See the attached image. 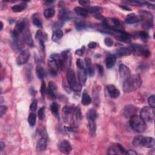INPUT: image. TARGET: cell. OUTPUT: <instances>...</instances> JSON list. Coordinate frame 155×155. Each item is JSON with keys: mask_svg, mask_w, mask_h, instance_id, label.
<instances>
[{"mask_svg": "<svg viewBox=\"0 0 155 155\" xmlns=\"http://www.w3.org/2000/svg\"><path fill=\"white\" fill-rule=\"evenodd\" d=\"M142 83V79L139 75H130L124 81L123 90L125 93H132L141 86Z\"/></svg>", "mask_w": 155, "mask_h": 155, "instance_id": "obj_1", "label": "cell"}, {"mask_svg": "<svg viewBox=\"0 0 155 155\" xmlns=\"http://www.w3.org/2000/svg\"><path fill=\"white\" fill-rule=\"evenodd\" d=\"M131 128L138 133H143L146 130V122L136 114L130 118L129 121Z\"/></svg>", "mask_w": 155, "mask_h": 155, "instance_id": "obj_2", "label": "cell"}, {"mask_svg": "<svg viewBox=\"0 0 155 155\" xmlns=\"http://www.w3.org/2000/svg\"><path fill=\"white\" fill-rule=\"evenodd\" d=\"M133 144L135 146H141L146 148H151L154 147L155 140L151 137H144L143 136H137L133 140Z\"/></svg>", "mask_w": 155, "mask_h": 155, "instance_id": "obj_3", "label": "cell"}, {"mask_svg": "<svg viewBox=\"0 0 155 155\" xmlns=\"http://www.w3.org/2000/svg\"><path fill=\"white\" fill-rule=\"evenodd\" d=\"M66 77L68 85L71 89L75 92H79L81 90L82 86L80 83L77 82L75 73L72 68H68Z\"/></svg>", "mask_w": 155, "mask_h": 155, "instance_id": "obj_4", "label": "cell"}, {"mask_svg": "<svg viewBox=\"0 0 155 155\" xmlns=\"http://www.w3.org/2000/svg\"><path fill=\"white\" fill-rule=\"evenodd\" d=\"M27 25V20L26 19H21L16 23L13 31V36L14 39H18L20 35L23 33L26 29Z\"/></svg>", "mask_w": 155, "mask_h": 155, "instance_id": "obj_5", "label": "cell"}, {"mask_svg": "<svg viewBox=\"0 0 155 155\" xmlns=\"http://www.w3.org/2000/svg\"><path fill=\"white\" fill-rule=\"evenodd\" d=\"M104 25L105 28L107 30H111L115 32L121 31L119 28L121 27L120 21L113 18H107L104 20Z\"/></svg>", "mask_w": 155, "mask_h": 155, "instance_id": "obj_6", "label": "cell"}, {"mask_svg": "<svg viewBox=\"0 0 155 155\" xmlns=\"http://www.w3.org/2000/svg\"><path fill=\"white\" fill-rule=\"evenodd\" d=\"M154 116V108L148 106H144L140 111V117L146 122L153 121Z\"/></svg>", "mask_w": 155, "mask_h": 155, "instance_id": "obj_7", "label": "cell"}, {"mask_svg": "<svg viewBox=\"0 0 155 155\" xmlns=\"http://www.w3.org/2000/svg\"><path fill=\"white\" fill-rule=\"evenodd\" d=\"M130 48L132 50V53H133L137 56H143L145 58H147L151 54L148 49H146L143 46L139 45L138 44H132Z\"/></svg>", "mask_w": 155, "mask_h": 155, "instance_id": "obj_8", "label": "cell"}, {"mask_svg": "<svg viewBox=\"0 0 155 155\" xmlns=\"http://www.w3.org/2000/svg\"><path fill=\"white\" fill-rule=\"evenodd\" d=\"M31 56V53L29 50H23L18 56L16 62L18 65H22L25 64L29 60Z\"/></svg>", "mask_w": 155, "mask_h": 155, "instance_id": "obj_9", "label": "cell"}, {"mask_svg": "<svg viewBox=\"0 0 155 155\" xmlns=\"http://www.w3.org/2000/svg\"><path fill=\"white\" fill-rule=\"evenodd\" d=\"M58 148L60 151L64 154H68L72 150V147L70 143L68 140L64 139L61 140V141L58 144Z\"/></svg>", "mask_w": 155, "mask_h": 155, "instance_id": "obj_10", "label": "cell"}, {"mask_svg": "<svg viewBox=\"0 0 155 155\" xmlns=\"http://www.w3.org/2000/svg\"><path fill=\"white\" fill-rule=\"evenodd\" d=\"M47 93L49 97L52 100H55L58 96V89L57 86H56V84L53 82L50 81L49 83L48 89H47Z\"/></svg>", "mask_w": 155, "mask_h": 155, "instance_id": "obj_11", "label": "cell"}, {"mask_svg": "<svg viewBox=\"0 0 155 155\" xmlns=\"http://www.w3.org/2000/svg\"><path fill=\"white\" fill-rule=\"evenodd\" d=\"M48 67L49 69L50 74L52 76H55L57 75L60 68L58 63H56L55 60L50 58V59L48 60Z\"/></svg>", "mask_w": 155, "mask_h": 155, "instance_id": "obj_12", "label": "cell"}, {"mask_svg": "<svg viewBox=\"0 0 155 155\" xmlns=\"http://www.w3.org/2000/svg\"><path fill=\"white\" fill-rule=\"evenodd\" d=\"M138 108L133 105H128L124 107L123 110V114L125 117L131 118L132 116L136 114Z\"/></svg>", "mask_w": 155, "mask_h": 155, "instance_id": "obj_13", "label": "cell"}, {"mask_svg": "<svg viewBox=\"0 0 155 155\" xmlns=\"http://www.w3.org/2000/svg\"><path fill=\"white\" fill-rule=\"evenodd\" d=\"M119 72L120 76H121L122 79L123 80V81H124L125 79H127L131 75L129 67L123 64H121L119 65Z\"/></svg>", "mask_w": 155, "mask_h": 155, "instance_id": "obj_14", "label": "cell"}, {"mask_svg": "<svg viewBox=\"0 0 155 155\" xmlns=\"http://www.w3.org/2000/svg\"><path fill=\"white\" fill-rule=\"evenodd\" d=\"M58 18L61 23L69 20L72 18V13L68 10L66 9H63L60 11Z\"/></svg>", "mask_w": 155, "mask_h": 155, "instance_id": "obj_15", "label": "cell"}, {"mask_svg": "<svg viewBox=\"0 0 155 155\" xmlns=\"http://www.w3.org/2000/svg\"><path fill=\"white\" fill-rule=\"evenodd\" d=\"M107 90L110 97L111 98H114V99H116L120 95L119 90L116 89L115 86L111 85V84H110V85L107 86Z\"/></svg>", "mask_w": 155, "mask_h": 155, "instance_id": "obj_16", "label": "cell"}, {"mask_svg": "<svg viewBox=\"0 0 155 155\" xmlns=\"http://www.w3.org/2000/svg\"><path fill=\"white\" fill-rule=\"evenodd\" d=\"M106 65L108 69L114 67L116 62V57L115 55H108L106 58Z\"/></svg>", "mask_w": 155, "mask_h": 155, "instance_id": "obj_17", "label": "cell"}, {"mask_svg": "<svg viewBox=\"0 0 155 155\" xmlns=\"http://www.w3.org/2000/svg\"><path fill=\"white\" fill-rule=\"evenodd\" d=\"M47 147V139L46 138H40L36 143V149L38 151H43L46 150Z\"/></svg>", "mask_w": 155, "mask_h": 155, "instance_id": "obj_18", "label": "cell"}, {"mask_svg": "<svg viewBox=\"0 0 155 155\" xmlns=\"http://www.w3.org/2000/svg\"><path fill=\"white\" fill-rule=\"evenodd\" d=\"M116 33H118V35L116 36L117 39L122 42H129L131 40V37L130 35L126 33L125 32H123L122 31H117Z\"/></svg>", "mask_w": 155, "mask_h": 155, "instance_id": "obj_19", "label": "cell"}, {"mask_svg": "<svg viewBox=\"0 0 155 155\" xmlns=\"http://www.w3.org/2000/svg\"><path fill=\"white\" fill-rule=\"evenodd\" d=\"M23 40L25 43L30 47L33 46V41L32 38V35L29 31H26L23 36Z\"/></svg>", "mask_w": 155, "mask_h": 155, "instance_id": "obj_20", "label": "cell"}, {"mask_svg": "<svg viewBox=\"0 0 155 155\" xmlns=\"http://www.w3.org/2000/svg\"><path fill=\"white\" fill-rule=\"evenodd\" d=\"M75 107L65 106L63 109V114L64 117V119L65 120L68 116H72L75 111Z\"/></svg>", "mask_w": 155, "mask_h": 155, "instance_id": "obj_21", "label": "cell"}, {"mask_svg": "<svg viewBox=\"0 0 155 155\" xmlns=\"http://www.w3.org/2000/svg\"><path fill=\"white\" fill-rule=\"evenodd\" d=\"M85 64H86V71L87 74H88L90 76H93L95 74V71L92 65L91 60L89 58H86L85 59Z\"/></svg>", "mask_w": 155, "mask_h": 155, "instance_id": "obj_22", "label": "cell"}, {"mask_svg": "<svg viewBox=\"0 0 155 155\" xmlns=\"http://www.w3.org/2000/svg\"><path fill=\"white\" fill-rule=\"evenodd\" d=\"M142 20V18L140 16L136 15L135 14H130V15L128 16V17L125 19V23L127 24H134L136 23H138L140 21Z\"/></svg>", "mask_w": 155, "mask_h": 155, "instance_id": "obj_23", "label": "cell"}, {"mask_svg": "<svg viewBox=\"0 0 155 155\" xmlns=\"http://www.w3.org/2000/svg\"><path fill=\"white\" fill-rule=\"evenodd\" d=\"M78 79L79 81V83L81 86L84 85L86 84L87 81V73L86 70H79L78 71Z\"/></svg>", "mask_w": 155, "mask_h": 155, "instance_id": "obj_24", "label": "cell"}, {"mask_svg": "<svg viewBox=\"0 0 155 155\" xmlns=\"http://www.w3.org/2000/svg\"><path fill=\"white\" fill-rule=\"evenodd\" d=\"M91 103H92V99L90 96L89 95V93L86 90H84L82 96L81 103L84 106H89L91 104Z\"/></svg>", "mask_w": 155, "mask_h": 155, "instance_id": "obj_25", "label": "cell"}, {"mask_svg": "<svg viewBox=\"0 0 155 155\" xmlns=\"http://www.w3.org/2000/svg\"><path fill=\"white\" fill-rule=\"evenodd\" d=\"M75 12L78 15L82 17H87L89 15V12L86 8H83L81 7H76L74 9Z\"/></svg>", "mask_w": 155, "mask_h": 155, "instance_id": "obj_26", "label": "cell"}, {"mask_svg": "<svg viewBox=\"0 0 155 155\" xmlns=\"http://www.w3.org/2000/svg\"><path fill=\"white\" fill-rule=\"evenodd\" d=\"M89 125V130L90 135L92 137H94L96 135V125L95 119H87Z\"/></svg>", "mask_w": 155, "mask_h": 155, "instance_id": "obj_27", "label": "cell"}, {"mask_svg": "<svg viewBox=\"0 0 155 155\" xmlns=\"http://www.w3.org/2000/svg\"><path fill=\"white\" fill-rule=\"evenodd\" d=\"M36 73L38 78L41 80H44L46 76V72L43 67L41 65H38L36 68Z\"/></svg>", "mask_w": 155, "mask_h": 155, "instance_id": "obj_28", "label": "cell"}, {"mask_svg": "<svg viewBox=\"0 0 155 155\" xmlns=\"http://www.w3.org/2000/svg\"><path fill=\"white\" fill-rule=\"evenodd\" d=\"M50 110L52 114L57 119H60L59 116V105L56 103H52L50 105Z\"/></svg>", "mask_w": 155, "mask_h": 155, "instance_id": "obj_29", "label": "cell"}, {"mask_svg": "<svg viewBox=\"0 0 155 155\" xmlns=\"http://www.w3.org/2000/svg\"><path fill=\"white\" fill-rule=\"evenodd\" d=\"M63 32L60 29H57L55 31L52 35V40L56 43H58L59 41L61 39L63 36Z\"/></svg>", "mask_w": 155, "mask_h": 155, "instance_id": "obj_30", "label": "cell"}, {"mask_svg": "<svg viewBox=\"0 0 155 155\" xmlns=\"http://www.w3.org/2000/svg\"><path fill=\"white\" fill-rule=\"evenodd\" d=\"M116 53L119 56H128L132 53V50L130 47H122L116 51Z\"/></svg>", "mask_w": 155, "mask_h": 155, "instance_id": "obj_31", "label": "cell"}, {"mask_svg": "<svg viewBox=\"0 0 155 155\" xmlns=\"http://www.w3.org/2000/svg\"><path fill=\"white\" fill-rule=\"evenodd\" d=\"M27 4L25 3H22L19 4H16L14 5L12 7V10L13 12H21L23 10H24L27 8Z\"/></svg>", "mask_w": 155, "mask_h": 155, "instance_id": "obj_32", "label": "cell"}, {"mask_svg": "<svg viewBox=\"0 0 155 155\" xmlns=\"http://www.w3.org/2000/svg\"><path fill=\"white\" fill-rule=\"evenodd\" d=\"M86 116L87 119H92L96 120L98 117V114L95 109L91 108L87 111Z\"/></svg>", "mask_w": 155, "mask_h": 155, "instance_id": "obj_33", "label": "cell"}, {"mask_svg": "<svg viewBox=\"0 0 155 155\" xmlns=\"http://www.w3.org/2000/svg\"><path fill=\"white\" fill-rule=\"evenodd\" d=\"M55 10L53 8L47 9L44 12V15L47 19L52 18L55 15Z\"/></svg>", "mask_w": 155, "mask_h": 155, "instance_id": "obj_34", "label": "cell"}, {"mask_svg": "<svg viewBox=\"0 0 155 155\" xmlns=\"http://www.w3.org/2000/svg\"><path fill=\"white\" fill-rule=\"evenodd\" d=\"M36 114L34 112L31 113V114L29 115V117H28V122H29V125L31 127H33L36 124Z\"/></svg>", "mask_w": 155, "mask_h": 155, "instance_id": "obj_35", "label": "cell"}, {"mask_svg": "<svg viewBox=\"0 0 155 155\" xmlns=\"http://www.w3.org/2000/svg\"><path fill=\"white\" fill-rule=\"evenodd\" d=\"M75 25L78 31H81L85 29L86 27V24L83 21H77L75 23Z\"/></svg>", "mask_w": 155, "mask_h": 155, "instance_id": "obj_36", "label": "cell"}, {"mask_svg": "<svg viewBox=\"0 0 155 155\" xmlns=\"http://www.w3.org/2000/svg\"><path fill=\"white\" fill-rule=\"evenodd\" d=\"M108 154H119V150L118 148L117 144L115 146H111L108 150Z\"/></svg>", "mask_w": 155, "mask_h": 155, "instance_id": "obj_37", "label": "cell"}, {"mask_svg": "<svg viewBox=\"0 0 155 155\" xmlns=\"http://www.w3.org/2000/svg\"><path fill=\"white\" fill-rule=\"evenodd\" d=\"M45 110H46V107L44 106H43V107H41L39 109V111L38 112V118L41 121L43 120L44 119V117H45Z\"/></svg>", "mask_w": 155, "mask_h": 155, "instance_id": "obj_38", "label": "cell"}, {"mask_svg": "<svg viewBox=\"0 0 155 155\" xmlns=\"http://www.w3.org/2000/svg\"><path fill=\"white\" fill-rule=\"evenodd\" d=\"M76 66L79 70H86L85 64L84 63V61L81 59L78 58L76 60Z\"/></svg>", "mask_w": 155, "mask_h": 155, "instance_id": "obj_39", "label": "cell"}, {"mask_svg": "<svg viewBox=\"0 0 155 155\" xmlns=\"http://www.w3.org/2000/svg\"><path fill=\"white\" fill-rule=\"evenodd\" d=\"M139 36L140 37V38L142 39V41L146 42L147 41L148 38H149V35L148 34L144 31H142L139 33Z\"/></svg>", "mask_w": 155, "mask_h": 155, "instance_id": "obj_40", "label": "cell"}, {"mask_svg": "<svg viewBox=\"0 0 155 155\" xmlns=\"http://www.w3.org/2000/svg\"><path fill=\"white\" fill-rule=\"evenodd\" d=\"M148 103L150 107H151L152 108L155 107V95H153L148 98Z\"/></svg>", "mask_w": 155, "mask_h": 155, "instance_id": "obj_41", "label": "cell"}, {"mask_svg": "<svg viewBox=\"0 0 155 155\" xmlns=\"http://www.w3.org/2000/svg\"><path fill=\"white\" fill-rule=\"evenodd\" d=\"M40 92H41V94L42 96L44 97L47 90H46V83H45L44 80H43V81H42Z\"/></svg>", "mask_w": 155, "mask_h": 155, "instance_id": "obj_42", "label": "cell"}, {"mask_svg": "<svg viewBox=\"0 0 155 155\" xmlns=\"http://www.w3.org/2000/svg\"><path fill=\"white\" fill-rule=\"evenodd\" d=\"M101 9V7H88L87 9V10H88L89 13H98L100 12V10Z\"/></svg>", "mask_w": 155, "mask_h": 155, "instance_id": "obj_43", "label": "cell"}, {"mask_svg": "<svg viewBox=\"0 0 155 155\" xmlns=\"http://www.w3.org/2000/svg\"><path fill=\"white\" fill-rule=\"evenodd\" d=\"M33 24L38 28H42L43 25H42V22L39 19H38L36 17H34L33 18Z\"/></svg>", "mask_w": 155, "mask_h": 155, "instance_id": "obj_44", "label": "cell"}, {"mask_svg": "<svg viewBox=\"0 0 155 155\" xmlns=\"http://www.w3.org/2000/svg\"><path fill=\"white\" fill-rule=\"evenodd\" d=\"M38 105V101L36 100H34L30 106V109L32 112H35L36 110Z\"/></svg>", "mask_w": 155, "mask_h": 155, "instance_id": "obj_45", "label": "cell"}, {"mask_svg": "<svg viewBox=\"0 0 155 155\" xmlns=\"http://www.w3.org/2000/svg\"><path fill=\"white\" fill-rule=\"evenodd\" d=\"M104 43L108 47H111L114 45V42L112 39L110 38H106L104 39Z\"/></svg>", "mask_w": 155, "mask_h": 155, "instance_id": "obj_46", "label": "cell"}, {"mask_svg": "<svg viewBox=\"0 0 155 155\" xmlns=\"http://www.w3.org/2000/svg\"><path fill=\"white\" fill-rule=\"evenodd\" d=\"M7 107L6 106H3L1 105L0 107V116L3 117L4 114H6V113L7 111Z\"/></svg>", "mask_w": 155, "mask_h": 155, "instance_id": "obj_47", "label": "cell"}, {"mask_svg": "<svg viewBox=\"0 0 155 155\" xmlns=\"http://www.w3.org/2000/svg\"><path fill=\"white\" fill-rule=\"evenodd\" d=\"M36 39L38 40H40V39H43V33L41 32V31L39 30L37 31L36 33V36H35Z\"/></svg>", "mask_w": 155, "mask_h": 155, "instance_id": "obj_48", "label": "cell"}, {"mask_svg": "<svg viewBox=\"0 0 155 155\" xmlns=\"http://www.w3.org/2000/svg\"><path fill=\"white\" fill-rule=\"evenodd\" d=\"M79 3L84 6H89L90 2L89 0H80L79 1Z\"/></svg>", "mask_w": 155, "mask_h": 155, "instance_id": "obj_49", "label": "cell"}, {"mask_svg": "<svg viewBox=\"0 0 155 155\" xmlns=\"http://www.w3.org/2000/svg\"><path fill=\"white\" fill-rule=\"evenodd\" d=\"M96 66L97 69L98 70V72H99V73L101 75H103V73H104V68H103V67L101 65H100V64H97V65H96Z\"/></svg>", "mask_w": 155, "mask_h": 155, "instance_id": "obj_50", "label": "cell"}, {"mask_svg": "<svg viewBox=\"0 0 155 155\" xmlns=\"http://www.w3.org/2000/svg\"><path fill=\"white\" fill-rule=\"evenodd\" d=\"M84 50H85V47H84V46H83L82 48L76 50V54L78 55L79 56H82L83 55V53H84Z\"/></svg>", "mask_w": 155, "mask_h": 155, "instance_id": "obj_51", "label": "cell"}, {"mask_svg": "<svg viewBox=\"0 0 155 155\" xmlns=\"http://www.w3.org/2000/svg\"><path fill=\"white\" fill-rule=\"evenodd\" d=\"M96 46H97V44H96V43H95V42H91V43H90L88 45L89 48L92 49L96 48Z\"/></svg>", "mask_w": 155, "mask_h": 155, "instance_id": "obj_52", "label": "cell"}, {"mask_svg": "<svg viewBox=\"0 0 155 155\" xmlns=\"http://www.w3.org/2000/svg\"><path fill=\"white\" fill-rule=\"evenodd\" d=\"M137 153L133 150H127V154H136Z\"/></svg>", "mask_w": 155, "mask_h": 155, "instance_id": "obj_53", "label": "cell"}, {"mask_svg": "<svg viewBox=\"0 0 155 155\" xmlns=\"http://www.w3.org/2000/svg\"><path fill=\"white\" fill-rule=\"evenodd\" d=\"M4 147H5V144L3 141L0 142V150L2 151Z\"/></svg>", "mask_w": 155, "mask_h": 155, "instance_id": "obj_54", "label": "cell"}, {"mask_svg": "<svg viewBox=\"0 0 155 155\" xmlns=\"http://www.w3.org/2000/svg\"><path fill=\"white\" fill-rule=\"evenodd\" d=\"M121 7H122L123 9H124V10H128V11L131 10L130 8H129L128 7H127V6H121Z\"/></svg>", "mask_w": 155, "mask_h": 155, "instance_id": "obj_55", "label": "cell"}, {"mask_svg": "<svg viewBox=\"0 0 155 155\" xmlns=\"http://www.w3.org/2000/svg\"><path fill=\"white\" fill-rule=\"evenodd\" d=\"M3 29V23L2 21H1V29H0V30L2 31Z\"/></svg>", "mask_w": 155, "mask_h": 155, "instance_id": "obj_56", "label": "cell"}]
</instances>
